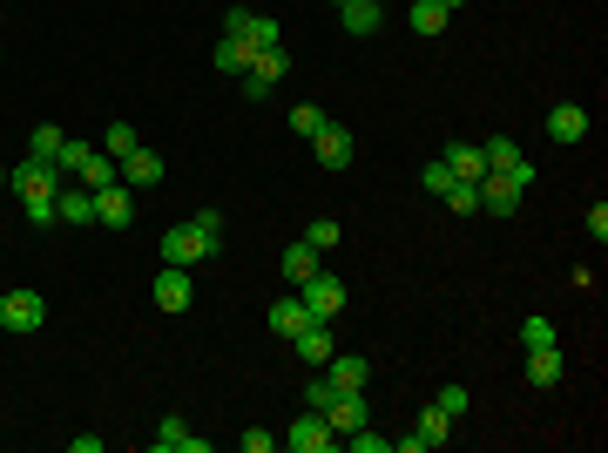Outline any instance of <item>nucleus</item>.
Wrapping results in <instances>:
<instances>
[{"label":"nucleus","instance_id":"25","mask_svg":"<svg viewBox=\"0 0 608 453\" xmlns=\"http://www.w3.org/2000/svg\"><path fill=\"white\" fill-rule=\"evenodd\" d=\"M217 75H230V82L250 75V48H244V41H230V34L217 41Z\"/></svg>","mask_w":608,"mask_h":453},{"label":"nucleus","instance_id":"24","mask_svg":"<svg viewBox=\"0 0 608 453\" xmlns=\"http://www.w3.org/2000/svg\"><path fill=\"white\" fill-rule=\"evenodd\" d=\"M311 271H325V251H311V244H304V237H298V244L284 251V278H291V284H304V278H311Z\"/></svg>","mask_w":608,"mask_h":453},{"label":"nucleus","instance_id":"30","mask_svg":"<svg viewBox=\"0 0 608 453\" xmlns=\"http://www.w3.org/2000/svg\"><path fill=\"white\" fill-rule=\"evenodd\" d=\"M115 176H122V170H115V156L95 149V156H88V170H82V183H88V190H102V183H115Z\"/></svg>","mask_w":608,"mask_h":453},{"label":"nucleus","instance_id":"35","mask_svg":"<svg viewBox=\"0 0 608 453\" xmlns=\"http://www.w3.org/2000/svg\"><path fill=\"white\" fill-rule=\"evenodd\" d=\"M61 142H68V136H61V129H34L28 156H41V163H55V156H61Z\"/></svg>","mask_w":608,"mask_h":453},{"label":"nucleus","instance_id":"2","mask_svg":"<svg viewBox=\"0 0 608 453\" xmlns=\"http://www.w3.org/2000/svg\"><path fill=\"white\" fill-rule=\"evenodd\" d=\"M298 298H304V312L318 318V325H332V318L345 312V284H338L332 271H311V278L298 284Z\"/></svg>","mask_w":608,"mask_h":453},{"label":"nucleus","instance_id":"11","mask_svg":"<svg viewBox=\"0 0 608 453\" xmlns=\"http://www.w3.org/2000/svg\"><path fill=\"white\" fill-rule=\"evenodd\" d=\"M480 156H487V170H494V176H507L514 190H527V183H534V163H521V149H514L507 136H494L487 149H480Z\"/></svg>","mask_w":608,"mask_h":453},{"label":"nucleus","instance_id":"23","mask_svg":"<svg viewBox=\"0 0 608 453\" xmlns=\"http://www.w3.org/2000/svg\"><path fill=\"white\" fill-rule=\"evenodd\" d=\"M561 345H541V352H527V379H534V386H561Z\"/></svg>","mask_w":608,"mask_h":453},{"label":"nucleus","instance_id":"29","mask_svg":"<svg viewBox=\"0 0 608 453\" xmlns=\"http://www.w3.org/2000/svg\"><path fill=\"white\" fill-rule=\"evenodd\" d=\"M250 68H257L264 82H284V75H291V55H284V48H264V55L250 61Z\"/></svg>","mask_w":608,"mask_h":453},{"label":"nucleus","instance_id":"5","mask_svg":"<svg viewBox=\"0 0 608 453\" xmlns=\"http://www.w3.org/2000/svg\"><path fill=\"white\" fill-rule=\"evenodd\" d=\"M95 224H109V230H129V224H136V190H129L122 176L95 190Z\"/></svg>","mask_w":608,"mask_h":453},{"label":"nucleus","instance_id":"38","mask_svg":"<svg viewBox=\"0 0 608 453\" xmlns=\"http://www.w3.org/2000/svg\"><path fill=\"white\" fill-rule=\"evenodd\" d=\"M304 244H311V251H332V244H338V224H332V217H318V224L304 230Z\"/></svg>","mask_w":608,"mask_h":453},{"label":"nucleus","instance_id":"40","mask_svg":"<svg viewBox=\"0 0 608 453\" xmlns=\"http://www.w3.org/2000/svg\"><path fill=\"white\" fill-rule=\"evenodd\" d=\"M318 122H325V109H318V102H298V109H291V129H298V136H311Z\"/></svg>","mask_w":608,"mask_h":453},{"label":"nucleus","instance_id":"45","mask_svg":"<svg viewBox=\"0 0 608 453\" xmlns=\"http://www.w3.org/2000/svg\"><path fill=\"white\" fill-rule=\"evenodd\" d=\"M440 7H446V14H453V7H467V0H440Z\"/></svg>","mask_w":608,"mask_h":453},{"label":"nucleus","instance_id":"21","mask_svg":"<svg viewBox=\"0 0 608 453\" xmlns=\"http://www.w3.org/2000/svg\"><path fill=\"white\" fill-rule=\"evenodd\" d=\"M291 345H298V359H304V366H325V359H332V325H304V332H298Z\"/></svg>","mask_w":608,"mask_h":453},{"label":"nucleus","instance_id":"10","mask_svg":"<svg viewBox=\"0 0 608 453\" xmlns=\"http://www.w3.org/2000/svg\"><path fill=\"white\" fill-rule=\"evenodd\" d=\"M203 257H210V244L196 237V224H169V230H163V264H183V271H196Z\"/></svg>","mask_w":608,"mask_h":453},{"label":"nucleus","instance_id":"7","mask_svg":"<svg viewBox=\"0 0 608 453\" xmlns=\"http://www.w3.org/2000/svg\"><path fill=\"white\" fill-rule=\"evenodd\" d=\"M284 447H291V453H332L338 447V426L325 420V413H304V420L284 433Z\"/></svg>","mask_w":608,"mask_h":453},{"label":"nucleus","instance_id":"9","mask_svg":"<svg viewBox=\"0 0 608 453\" xmlns=\"http://www.w3.org/2000/svg\"><path fill=\"white\" fill-rule=\"evenodd\" d=\"M149 291H156V312H190V298H196V284H190V271H183V264H163Z\"/></svg>","mask_w":608,"mask_h":453},{"label":"nucleus","instance_id":"42","mask_svg":"<svg viewBox=\"0 0 608 453\" xmlns=\"http://www.w3.org/2000/svg\"><path fill=\"white\" fill-rule=\"evenodd\" d=\"M271 447H277L271 426H250V433H244V453H271Z\"/></svg>","mask_w":608,"mask_h":453},{"label":"nucleus","instance_id":"12","mask_svg":"<svg viewBox=\"0 0 608 453\" xmlns=\"http://www.w3.org/2000/svg\"><path fill=\"white\" fill-rule=\"evenodd\" d=\"M115 170H122V183H129V190H149V183H163V156L136 142V149H129V156H122Z\"/></svg>","mask_w":608,"mask_h":453},{"label":"nucleus","instance_id":"16","mask_svg":"<svg viewBox=\"0 0 608 453\" xmlns=\"http://www.w3.org/2000/svg\"><path fill=\"white\" fill-rule=\"evenodd\" d=\"M548 136L554 142H581L588 136V109H581V102H554L548 109Z\"/></svg>","mask_w":608,"mask_h":453},{"label":"nucleus","instance_id":"18","mask_svg":"<svg viewBox=\"0 0 608 453\" xmlns=\"http://www.w3.org/2000/svg\"><path fill=\"white\" fill-rule=\"evenodd\" d=\"M325 379H332L338 393H365V379H372V366H365V359H352V352H345V359H325Z\"/></svg>","mask_w":608,"mask_h":453},{"label":"nucleus","instance_id":"44","mask_svg":"<svg viewBox=\"0 0 608 453\" xmlns=\"http://www.w3.org/2000/svg\"><path fill=\"white\" fill-rule=\"evenodd\" d=\"M588 237H595V244L608 237V203H595V210H588Z\"/></svg>","mask_w":608,"mask_h":453},{"label":"nucleus","instance_id":"26","mask_svg":"<svg viewBox=\"0 0 608 453\" xmlns=\"http://www.w3.org/2000/svg\"><path fill=\"white\" fill-rule=\"evenodd\" d=\"M446 21H453V14H446L440 0H413V34H440Z\"/></svg>","mask_w":608,"mask_h":453},{"label":"nucleus","instance_id":"46","mask_svg":"<svg viewBox=\"0 0 608 453\" xmlns=\"http://www.w3.org/2000/svg\"><path fill=\"white\" fill-rule=\"evenodd\" d=\"M0 183H7V170H0Z\"/></svg>","mask_w":608,"mask_h":453},{"label":"nucleus","instance_id":"17","mask_svg":"<svg viewBox=\"0 0 608 453\" xmlns=\"http://www.w3.org/2000/svg\"><path fill=\"white\" fill-rule=\"evenodd\" d=\"M55 217H61V224H95V190H88V183L55 190Z\"/></svg>","mask_w":608,"mask_h":453},{"label":"nucleus","instance_id":"37","mask_svg":"<svg viewBox=\"0 0 608 453\" xmlns=\"http://www.w3.org/2000/svg\"><path fill=\"white\" fill-rule=\"evenodd\" d=\"M419 183H426V197H446V190H453V170H446V163H426Z\"/></svg>","mask_w":608,"mask_h":453},{"label":"nucleus","instance_id":"43","mask_svg":"<svg viewBox=\"0 0 608 453\" xmlns=\"http://www.w3.org/2000/svg\"><path fill=\"white\" fill-rule=\"evenodd\" d=\"M237 88H244L250 102H264V95H271V88H277V82H264V75H257V68H250V75H237Z\"/></svg>","mask_w":608,"mask_h":453},{"label":"nucleus","instance_id":"1","mask_svg":"<svg viewBox=\"0 0 608 453\" xmlns=\"http://www.w3.org/2000/svg\"><path fill=\"white\" fill-rule=\"evenodd\" d=\"M223 34H230V41H244L250 61L264 55V48H284L277 21H271V14H250V7H230V14H223Z\"/></svg>","mask_w":608,"mask_h":453},{"label":"nucleus","instance_id":"6","mask_svg":"<svg viewBox=\"0 0 608 453\" xmlns=\"http://www.w3.org/2000/svg\"><path fill=\"white\" fill-rule=\"evenodd\" d=\"M446 440H453V420H446L440 406H426L419 426L406 433V440H392V447H399V453H433V447H446Z\"/></svg>","mask_w":608,"mask_h":453},{"label":"nucleus","instance_id":"34","mask_svg":"<svg viewBox=\"0 0 608 453\" xmlns=\"http://www.w3.org/2000/svg\"><path fill=\"white\" fill-rule=\"evenodd\" d=\"M190 224H196V237L210 244V257H217V244H223V217H217V210H196Z\"/></svg>","mask_w":608,"mask_h":453},{"label":"nucleus","instance_id":"28","mask_svg":"<svg viewBox=\"0 0 608 453\" xmlns=\"http://www.w3.org/2000/svg\"><path fill=\"white\" fill-rule=\"evenodd\" d=\"M88 156H95V149H88V142H61L55 170H61V176H82V170H88Z\"/></svg>","mask_w":608,"mask_h":453},{"label":"nucleus","instance_id":"20","mask_svg":"<svg viewBox=\"0 0 608 453\" xmlns=\"http://www.w3.org/2000/svg\"><path fill=\"white\" fill-rule=\"evenodd\" d=\"M304 325H318V318L304 312V298H277V305H271V332H277V339H298Z\"/></svg>","mask_w":608,"mask_h":453},{"label":"nucleus","instance_id":"4","mask_svg":"<svg viewBox=\"0 0 608 453\" xmlns=\"http://www.w3.org/2000/svg\"><path fill=\"white\" fill-rule=\"evenodd\" d=\"M311 156H318L325 170H345V163L359 156V142H352L345 122H318V129H311Z\"/></svg>","mask_w":608,"mask_h":453},{"label":"nucleus","instance_id":"8","mask_svg":"<svg viewBox=\"0 0 608 453\" xmlns=\"http://www.w3.org/2000/svg\"><path fill=\"white\" fill-rule=\"evenodd\" d=\"M41 318H48V298H41V291H7V298H0V325H7V332H34Z\"/></svg>","mask_w":608,"mask_h":453},{"label":"nucleus","instance_id":"15","mask_svg":"<svg viewBox=\"0 0 608 453\" xmlns=\"http://www.w3.org/2000/svg\"><path fill=\"white\" fill-rule=\"evenodd\" d=\"M149 447H156V453H210V440H203V433H190L183 420H163Z\"/></svg>","mask_w":608,"mask_h":453},{"label":"nucleus","instance_id":"41","mask_svg":"<svg viewBox=\"0 0 608 453\" xmlns=\"http://www.w3.org/2000/svg\"><path fill=\"white\" fill-rule=\"evenodd\" d=\"M21 210H28V224H41V230L61 224V217H55V197H34V203H21Z\"/></svg>","mask_w":608,"mask_h":453},{"label":"nucleus","instance_id":"33","mask_svg":"<svg viewBox=\"0 0 608 453\" xmlns=\"http://www.w3.org/2000/svg\"><path fill=\"white\" fill-rule=\"evenodd\" d=\"M446 203H453L460 217H473V210H480V183H460V176H453V190H446Z\"/></svg>","mask_w":608,"mask_h":453},{"label":"nucleus","instance_id":"36","mask_svg":"<svg viewBox=\"0 0 608 453\" xmlns=\"http://www.w3.org/2000/svg\"><path fill=\"white\" fill-rule=\"evenodd\" d=\"M433 406H440L446 420H460V413H467L473 399H467V386H440V399H433Z\"/></svg>","mask_w":608,"mask_h":453},{"label":"nucleus","instance_id":"39","mask_svg":"<svg viewBox=\"0 0 608 453\" xmlns=\"http://www.w3.org/2000/svg\"><path fill=\"white\" fill-rule=\"evenodd\" d=\"M304 399H311V413H332L338 386H332V379H311V386H304Z\"/></svg>","mask_w":608,"mask_h":453},{"label":"nucleus","instance_id":"19","mask_svg":"<svg viewBox=\"0 0 608 453\" xmlns=\"http://www.w3.org/2000/svg\"><path fill=\"white\" fill-rule=\"evenodd\" d=\"M338 21H345V34H379L386 28V7H379V0H345Z\"/></svg>","mask_w":608,"mask_h":453},{"label":"nucleus","instance_id":"22","mask_svg":"<svg viewBox=\"0 0 608 453\" xmlns=\"http://www.w3.org/2000/svg\"><path fill=\"white\" fill-rule=\"evenodd\" d=\"M325 420H332L338 433H352V426H365V420H372V406H365V393H338Z\"/></svg>","mask_w":608,"mask_h":453},{"label":"nucleus","instance_id":"13","mask_svg":"<svg viewBox=\"0 0 608 453\" xmlns=\"http://www.w3.org/2000/svg\"><path fill=\"white\" fill-rule=\"evenodd\" d=\"M440 163L460 176V183H480V176H487V156H480V142H446Z\"/></svg>","mask_w":608,"mask_h":453},{"label":"nucleus","instance_id":"31","mask_svg":"<svg viewBox=\"0 0 608 453\" xmlns=\"http://www.w3.org/2000/svg\"><path fill=\"white\" fill-rule=\"evenodd\" d=\"M521 345H527V352H541V345H561V339H554V325H548V318L534 312V318L521 325Z\"/></svg>","mask_w":608,"mask_h":453},{"label":"nucleus","instance_id":"32","mask_svg":"<svg viewBox=\"0 0 608 453\" xmlns=\"http://www.w3.org/2000/svg\"><path fill=\"white\" fill-rule=\"evenodd\" d=\"M129 149H136V129H129V122H109V142H102V156H115V163H122Z\"/></svg>","mask_w":608,"mask_h":453},{"label":"nucleus","instance_id":"14","mask_svg":"<svg viewBox=\"0 0 608 453\" xmlns=\"http://www.w3.org/2000/svg\"><path fill=\"white\" fill-rule=\"evenodd\" d=\"M480 210H487V217H514V210H521V190H514V183H507V176H480Z\"/></svg>","mask_w":608,"mask_h":453},{"label":"nucleus","instance_id":"47","mask_svg":"<svg viewBox=\"0 0 608 453\" xmlns=\"http://www.w3.org/2000/svg\"><path fill=\"white\" fill-rule=\"evenodd\" d=\"M338 7H345V0H338Z\"/></svg>","mask_w":608,"mask_h":453},{"label":"nucleus","instance_id":"3","mask_svg":"<svg viewBox=\"0 0 608 453\" xmlns=\"http://www.w3.org/2000/svg\"><path fill=\"white\" fill-rule=\"evenodd\" d=\"M55 163H41V156H28V163H14V170H7V190H14V197L21 203H34V197H55L61 183H55Z\"/></svg>","mask_w":608,"mask_h":453},{"label":"nucleus","instance_id":"27","mask_svg":"<svg viewBox=\"0 0 608 453\" xmlns=\"http://www.w3.org/2000/svg\"><path fill=\"white\" fill-rule=\"evenodd\" d=\"M345 447H352V453H392V440H386L372 420H365V426H352V433H345Z\"/></svg>","mask_w":608,"mask_h":453}]
</instances>
